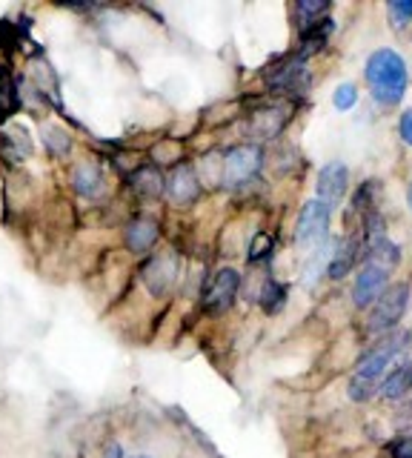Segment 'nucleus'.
Here are the masks:
<instances>
[{
    "label": "nucleus",
    "instance_id": "c85d7f7f",
    "mask_svg": "<svg viewBox=\"0 0 412 458\" xmlns=\"http://www.w3.org/2000/svg\"><path fill=\"white\" fill-rule=\"evenodd\" d=\"M135 458H152V455H135Z\"/></svg>",
    "mask_w": 412,
    "mask_h": 458
},
{
    "label": "nucleus",
    "instance_id": "6e6552de",
    "mask_svg": "<svg viewBox=\"0 0 412 458\" xmlns=\"http://www.w3.org/2000/svg\"><path fill=\"white\" fill-rule=\"evenodd\" d=\"M164 192L175 207H192L198 195H201V181L192 164H178L172 175L164 181Z\"/></svg>",
    "mask_w": 412,
    "mask_h": 458
},
{
    "label": "nucleus",
    "instance_id": "412c9836",
    "mask_svg": "<svg viewBox=\"0 0 412 458\" xmlns=\"http://www.w3.org/2000/svg\"><path fill=\"white\" fill-rule=\"evenodd\" d=\"M332 104H335L338 112H349L355 104H358V89H355L352 83H341L335 89V95H332Z\"/></svg>",
    "mask_w": 412,
    "mask_h": 458
},
{
    "label": "nucleus",
    "instance_id": "4468645a",
    "mask_svg": "<svg viewBox=\"0 0 412 458\" xmlns=\"http://www.w3.org/2000/svg\"><path fill=\"white\" fill-rule=\"evenodd\" d=\"M335 32V21L332 18H318L307 26H301V57H309L312 52H318L330 35Z\"/></svg>",
    "mask_w": 412,
    "mask_h": 458
},
{
    "label": "nucleus",
    "instance_id": "f3484780",
    "mask_svg": "<svg viewBox=\"0 0 412 458\" xmlns=\"http://www.w3.org/2000/svg\"><path fill=\"white\" fill-rule=\"evenodd\" d=\"M130 183H132V190H135L138 195H144V198H158V195L164 192V175L158 172V166H152V164L138 166V169L132 172Z\"/></svg>",
    "mask_w": 412,
    "mask_h": 458
},
{
    "label": "nucleus",
    "instance_id": "f257e3e1",
    "mask_svg": "<svg viewBox=\"0 0 412 458\" xmlns=\"http://www.w3.org/2000/svg\"><path fill=\"white\" fill-rule=\"evenodd\" d=\"M364 75L369 83V92H373V98L378 100V104L395 106L404 100L409 72H407L404 57L395 49H375L373 55H369Z\"/></svg>",
    "mask_w": 412,
    "mask_h": 458
},
{
    "label": "nucleus",
    "instance_id": "a878e982",
    "mask_svg": "<svg viewBox=\"0 0 412 458\" xmlns=\"http://www.w3.org/2000/svg\"><path fill=\"white\" fill-rule=\"evenodd\" d=\"M398 132H401V138H404L407 147H412V106L404 109L401 121H398Z\"/></svg>",
    "mask_w": 412,
    "mask_h": 458
},
{
    "label": "nucleus",
    "instance_id": "cd10ccee",
    "mask_svg": "<svg viewBox=\"0 0 412 458\" xmlns=\"http://www.w3.org/2000/svg\"><path fill=\"white\" fill-rule=\"evenodd\" d=\"M401 369V378H404V386H407V395L412 393V361H407V364H401L398 367Z\"/></svg>",
    "mask_w": 412,
    "mask_h": 458
},
{
    "label": "nucleus",
    "instance_id": "a211bd4d",
    "mask_svg": "<svg viewBox=\"0 0 412 458\" xmlns=\"http://www.w3.org/2000/svg\"><path fill=\"white\" fill-rule=\"evenodd\" d=\"M18 106V89H15V78L9 75V69L0 66V123H4Z\"/></svg>",
    "mask_w": 412,
    "mask_h": 458
},
{
    "label": "nucleus",
    "instance_id": "39448f33",
    "mask_svg": "<svg viewBox=\"0 0 412 458\" xmlns=\"http://www.w3.org/2000/svg\"><path fill=\"white\" fill-rule=\"evenodd\" d=\"M326 229H330V209L321 200H307L301 215H298L295 243L304 250H315L318 243L326 241Z\"/></svg>",
    "mask_w": 412,
    "mask_h": 458
},
{
    "label": "nucleus",
    "instance_id": "2eb2a0df",
    "mask_svg": "<svg viewBox=\"0 0 412 458\" xmlns=\"http://www.w3.org/2000/svg\"><path fill=\"white\" fill-rule=\"evenodd\" d=\"M72 183H75V190H78L83 198H95V195H101L104 183H106L104 169L97 166V164H92V161L78 164V166H75V172H72Z\"/></svg>",
    "mask_w": 412,
    "mask_h": 458
},
{
    "label": "nucleus",
    "instance_id": "20e7f679",
    "mask_svg": "<svg viewBox=\"0 0 412 458\" xmlns=\"http://www.w3.org/2000/svg\"><path fill=\"white\" fill-rule=\"evenodd\" d=\"M264 164V152L255 143H240V147L230 149L221 164V181L230 186H240L258 175V169Z\"/></svg>",
    "mask_w": 412,
    "mask_h": 458
},
{
    "label": "nucleus",
    "instance_id": "6ab92c4d",
    "mask_svg": "<svg viewBox=\"0 0 412 458\" xmlns=\"http://www.w3.org/2000/svg\"><path fill=\"white\" fill-rule=\"evenodd\" d=\"M283 301H287V290H283V284H278V281L269 278V281L264 284V290H261V307H264L266 312H278V310L283 307Z\"/></svg>",
    "mask_w": 412,
    "mask_h": 458
},
{
    "label": "nucleus",
    "instance_id": "bb28decb",
    "mask_svg": "<svg viewBox=\"0 0 412 458\" xmlns=\"http://www.w3.org/2000/svg\"><path fill=\"white\" fill-rule=\"evenodd\" d=\"M398 424L401 427H412V398H407L401 410H398Z\"/></svg>",
    "mask_w": 412,
    "mask_h": 458
},
{
    "label": "nucleus",
    "instance_id": "9d476101",
    "mask_svg": "<svg viewBox=\"0 0 412 458\" xmlns=\"http://www.w3.org/2000/svg\"><path fill=\"white\" fill-rule=\"evenodd\" d=\"M304 81H307V57L301 55L283 57L278 66L266 72V86L273 92H295L301 89Z\"/></svg>",
    "mask_w": 412,
    "mask_h": 458
},
{
    "label": "nucleus",
    "instance_id": "7ed1b4c3",
    "mask_svg": "<svg viewBox=\"0 0 412 458\" xmlns=\"http://www.w3.org/2000/svg\"><path fill=\"white\" fill-rule=\"evenodd\" d=\"M409 307V284H392L381 293V298L369 307L366 315V333L369 335H383L390 333L398 321L404 318V312Z\"/></svg>",
    "mask_w": 412,
    "mask_h": 458
},
{
    "label": "nucleus",
    "instance_id": "dca6fc26",
    "mask_svg": "<svg viewBox=\"0 0 412 458\" xmlns=\"http://www.w3.org/2000/svg\"><path fill=\"white\" fill-rule=\"evenodd\" d=\"M283 123H287V112L278 109V106H269V109H261V112L252 114L249 129H252L255 138H266L269 140V138H275L281 132Z\"/></svg>",
    "mask_w": 412,
    "mask_h": 458
},
{
    "label": "nucleus",
    "instance_id": "b1692460",
    "mask_svg": "<svg viewBox=\"0 0 412 458\" xmlns=\"http://www.w3.org/2000/svg\"><path fill=\"white\" fill-rule=\"evenodd\" d=\"M295 12L301 14V26H307L312 21L324 18V14L330 12V4H309V0H301V4L295 6Z\"/></svg>",
    "mask_w": 412,
    "mask_h": 458
},
{
    "label": "nucleus",
    "instance_id": "423d86ee",
    "mask_svg": "<svg viewBox=\"0 0 412 458\" xmlns=\"http://www.w3.org/2000/svg\"><path fill=\"white\" fill-rule=\"evenodd\" d=\"M238 290H240L238 269H232V267L218 269L215 276L206 281V286H204V310L212 312V315L226 312V310L235 304Z\"/></svg>",
    "mask_w": 412,
    "mask_h": 458
},
{
    "label": "nucleus",
    "instance_id": "0eeeda50",
    "mask_svg": "<svg viewBox=\"0 0 412 458\" xmlns=\"http://www.w3.org/2000/svg\"><path fill=\"white\" fill-rule=\"evenodd\" d=\"M390 286V272L381 269L375 264H364L361 272L355 276V286H352V304L358 310L373 307L381 298V293Z\"/></svg>",
    "mask_w": 412,
    "mask_h": 458
},
{
    "label": "nucleus",
    "instance_id": "5701e85b",
    "mask_svg": "<svg viewBox=\"0 0 412 458\" xmlns=\"http://www.w3.org/2000/svg\"><path fill=\"white\" fill-rule=\"evenodd\" d=\"M273 247H275V241H273V235H266V233H261V235H255V241H252V247H249V261H252V264H258V261H264V258H269V252H273Z\"/></svg>",
    "mask_w": 412,
    "mask_h": 458
},
{
    "label": "nucleus",
    "instance_id": "9b49d317",
    "mask_svg": "<svg viewBox=\"0 0 412 458\" xmlns=\"http://www.w3.org/2000/svg\"><path fill=\"white\" fill-rule=\"evenodd\" d=\"M178 278V255L175 252H161L144 267V281L152 295H166L175 286Z\"/></svg>",
    "mask_w": 412,
    "mask_h": 458
},
{
    "label": "nucleus",
    "instance_id": "393cba45",
    "mask_svg": "<svg viewBox=\"0 0 412 458\" xmlns=\"http://www.w3.org/2000/svg\"><path fill=\"white\" fill-rule=\"evenodd\" d=\"M387 455L390 458H412V433L409 436H401L387 444Z\"/></svg>",
    "mask_w": 412,
    "mask_h": 458
},
{
    "label": "nucleus",
    "instance_id": "4be33fe9",
    "mask_svg": "<svg viewBox=\"0 0 412 458\" xmlns=\"http://www.w3.org/2000/svg\"><path fill=\"white\" fill-rule=\"evenodd\" d=\"M44 143L49 147V152H52V155H66V152H69V147H72V140H69V135L63 132V129H58V126L46 129Z\"/></svg>",
    "mask_w": 412,
    "mask_h": 458
},
{
    "label": "nucleus",
    "instance_id": "ddd939ff",
    "mask_svg": "<svg viewBox=\"0 0 412 458\" xmlns=\"http://www.w3.org/2000/svg\"><path fill=\"white\" fill-rule=\"evenodd\" d=\"M358 255H361V243L355 241V238H344L335 247L332 258H330V264H326V276H330L332 281H341L347 276V272L355 267V261H358Z\"/></svg>",
    "mask_w": 412,
    "mask_h": 458
},
{
    "label": "nucleus",
    "instance_id": "aec40b11",
    "mask_svg": "<svg viewBox=\"0 0 412 458\" xmlns=\"http://www.w3.org/2000/svg\"><path fill=\"white\" fill-rule=\"evenodd\" d=\"M387 14H390V23L401 32L412 21V0H392V4H387Z\"/></svg>",
    "mask_w": 412,
    "mask_h": 458
},
{
    "label": "nucleus",
    "instance_id": "f8f14e48",
    "mask_svg": "<svg viewBox=\"0 0 412 458\" xmlns=\"http://www.w3.org/2000/svg\"><path fill=\"white\" fill-rule=\"evenodd\" d=\"M158 238H161V226L155 218H149V215H138V218L126 226V247L135 255H147L155 243H158Z\"/></svg>",
    "mask_w": 412,
    "mask_h": 458
},
{
    "label": "nucleus",
    "instance_id": "1a4fd4ad",
    "mask_svg": "<svg viewBox=\"0 0 412 458\" xmlns=\"http://www.w3.org/2000/svg\"><path fill=\"white\" fill-rule=\"evenodd\" d=\"M349 190V169L341 161H330L318 172V198L326 209H335Z\"/></svg>",
    "mask_w": 412,
    "mask_h": 458
},
{
    "label": "nucleus",
    "instance_id": "f03ea898",
    "mask_svg": "<svg viewBox=\"0 0 412 458\" xmlns=\"http://www.w3.org/2000/svg\"><path fill=\"white\" fill-rule=\"evenodd\" d=\"M404 341H407V335L383 338L381 344H375L373 350H366L358 358V364H355V372L349 378V386H347L352 401H358L361 404V401H369L378 393V386H381L383 376H387L390 364L395 361V355L404 350Z\"/></svg>",
    "mask_w": 412,
    "mask_h": 458
}]
</instances>
